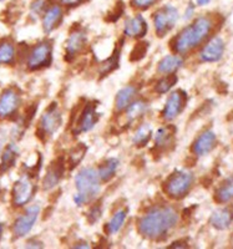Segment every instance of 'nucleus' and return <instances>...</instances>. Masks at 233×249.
I'll use <instances>...</instances> for the list:
<instances>
[{"instance_id":"f257e3e1","label":"nucleus","mask_w":233,"mask_h":249,"mask_svg":"<svg viewBox=\"0 0 233 249\" xmlns=\"http://www.w3.org/2000/svg\"><path fill=\"white\" fill-rule=\"evenodd\" d=\"M179 222V213L171 206L155 207L139 219L137 228L143 237L160 241L167 237L170 231L176 227Z\"/></svg>"},{"instance_id":"f03ea898","label":"nucleus","mask_w":233,"mask_h":249,"mask_svg":"<svg viewBox=\"0 0 233 249\" xmlns=\"http://www.w3.org/2000/svg\"><path fill=\"white\" fill-rule=\"evenodd\" d=\"M215 21L210 17H199L191 25L186 26L171 43V48L177 54H187L201 45L214 30Z\"/></svg>"},{"instance_id":"7ed1b4c3","label":"nucleus","mask_w":233,"mask_h":249,"mask_svg":"<svg viewBox=\"0 0 233 249\" xmlns=\"http://www.w3.org/2000/svg\"><path fill=\"white\" fill-rule=\"evenodd\" d=\"M194 184V175L188 171H175L163 182V191L172 199H182Z\"/></svg>"},{"instance_id":"20e7f679","label":"nucleus","mask_w":233,"mask_h":249,"mask_svg":"<svg viewBox=\"0 0 233 249\" xmlns=\"http://www.w3.org/2000/svg\"><path fill=\"white\" fill-rule=\"evenodd\" d=\"M100 176L96 170L91 167L83 168L79 171L75 177V186L77 188V193L83 196L85 201H90L91 198L96 197L100 192Z\"/></svg>"},{"instance_id":"39448f33","label":"nucleus","mask_w":233,"mask_h":249,"mask_svg":"<svg viewBox=\"0 0 233 249\" xmlns=\"http://www.w3.org/2000/svg\"><path fill=\"white\" fill-rule=\"evenodd\" d=\"M179 10L174 5H163L154 13V25L159 36H163L176 25L179 20Z\"/></svg>"},{"instance_id":"423d86ee","label":"nucleus","mask_w":233,"mask_h":249,"mask_svg":"<svg viewBox=\"0 0 233 249\" xmlns=\"http://www.w3.org/2000/svg\"><path fill=\"white\" fill-rule=\"evenodd\" d=\"M53 60V46L50 41H41L36 44L29 53L28 65L29 70L35 71L43 68H48Z\"/></svg>"},{"instance_id":"0eeeda50","label":"nucleus","mask_w":233,"mask_h":249,"mask_svg":"<svg viewBox=\"0 0 233 249\" xmlns=\"http://www.w3.org/2000/svg\"><path fill=\"white\" fill-rule=\"evenodd\" d=\"M35 193V184L29 175L21 176L14 183L12 191V201L15 207H24L32 201Z\"/></svg>"},{"instance_id":"6e6552de","label":"nucleus","mask_w":233,"mask_h":249,"mask_svg":"<svg viewBox=\"0 0 233 249\" xmlns=\"http://www.w3.org/2000/svg\"><path fill=\"white\" fill-rule=\"evenodd\" d=\"M60 126H61V113L57 108V104L53 102L52 105L46 108V111L40 119L37 133H41L46 139V137L53 136L59 130Z\"/></svg>"},{"instance_id":"1a4fd4ad","label":"nucleus","mask_w":233,"mask_h":249,"mask_svg":"<svg viewBox=\"0 0 233 249\" xmlns=\"http://www.w3.org/2000/svg\"><path fill=\"white\" fill-rule=\"evenodd\" d=\"M39 213L40 207L37 204L28 207L25 212L15 219L14 226H13V232H14L15 237H25L33 230V227H34L35 222L39 217Z\"/></svg>"},{"instance_id":"9d476101","label":"nucleus","mask_w":233,"mask_h":249,"mask_svg":"<svg viewBox=\"0 0 233 249\" xmlns=\"http://www.w3.org/2000/svg\"><path fill=\"white\" fill-rule=\"evenodd\" d=\"M21 104L20 92L15 88H8L0 95V120H5L15 115Z\"/></svg>"},{"instance_id":"9b49d317","label":"nucleus","mask_w":233,"mask_h":249,"mask_svg":"<svg viewBox=\"0 0 233 249\" xmlns=\"http://www.w3.org/2000/svg\"><path fill=\"white\" fill-rule=\"evenodd\" d=\"M186 102H187V93L185 91L177 90L172 92L166 101L165 108L162 111V117L166 121H172L176 119L185 108Z\"/></svg>"},{"instance_id":"f8f14e48","label":"nucleus","mask_w":233,"mask_h":249,"mask_svg":"<svg viewBox=\"0 0 233 249\" xmlns=\"http://www.w3.org/2000/svg\"><path fill=\"white\" fill-rule=\"evenodd\" d=\"M97 122V112L96 105L94 102H89L84 106V108L80 111L77 120L75 121L74 133L79 135L83 132H89L90 130L94 128V126Z\"/></svg>"},{"instance_id":"ddd939ff","label":"nucleus","mask_w":233,"mask_h":249,"mask_svg":"<svg viewBox=\"0 0 233 249\" xmlns=\"http://www.w3.org/2000/svg\"><path fill=\"white\" fill-rule=\"evenodd\" d=\"M86 41H88V39H86L85 31L80 28L75 29L70 34V36H69L68 41H66L65 60L72 61L74 57H76L85 49Z\"/></svg>"},{"instance_id":"4468645a","label":"nucleus","mask_w":233,"mask_h":249,"mask_svg":"<svg viewBox=\"0 0 233 249\" xmlns=\"http://www.w3.org/2000/svg\"><path fill=\"white\" fill-rule=\"evenodd\" d=\"M225 53V41L219 36H215L203 46L199 53V59L203 62L219 61Z\"/></svg>"},{"instance_id":"2eb2a0df","label":"nucleus","mask_w":233,"mask_h":249,"mask_svg":"<svg viewBox=\"0 0 233 249\" xmlns=\"http://www.w3.org/2000/svg\"><path fill=\"white\" fill-rule=\"evenodd\" d=\"M217 137L215 135L214 131L207 130L205 132H202L195 142L192 143V153L196 156H205L210 153L211 151L216 147Z\"/></svg>"},{"instance_id":"dca6fc26","label":"nucleus","mask_w":233,"mask_h":249,"mask_svg":"<svg viewBox=\"0 0 233 249\" xmlns=\"http://www.w3.org/2000/svg\"><path fill=\"white\" fill-rule=\"evenodd\" d=\"M64 18V9L59 4H52L43 14V29L45 34H50L61 24Z\"/></svg>"},{"instance_id":"f3484780","label":"nucleus","mask_w":233,"mask_h":249,"mask_svg":"<svg viewBox=\"0 0 233 249\" xmlns=\"http://www.w3.org/2000/svg\"><path fill=\"white\" fill-rule=\"evenodd\" d=\"M64 171H65V163H64L63 160L57 159L54 162H52V164L48 167L46 175L43 179L44 190L50 191L54 187H56V184L59 183L61 177H63Z\"/></svg>"},{"instance_id":"a211bd4d","label":"nucleus","mask_w":233,"mask_h":249,"mask_svg":"<svg viewBox=\"0 0 233 249\" xmlns=\"http://www.w3.org/2000/svg\"><path fill=\"white\" fill-rule=\"evenodd\" d=\"M175 133H176V128L174 126L159 128L155 135V148L161 152L171 150L175 144Z\"/></svg>"},{"instance_id":"6ab92c4d","label":"nucleus","mask_w":233,"mask_h":249,"mask_svg":"<svg viewBox=\"0 0 233 249\" xmlns=\"http://www.w3.org/2000/svg\"><path fill=\"white\" fill-rule=\"evenodd\" d=\"M124 33L128 37H143L147 33V23L143 15H135L125 21Z\"/></svg>"},{"instance_id":"aec40b11","label":"nucleus","mask_w":233,"mask_h":249,"mask_svg":"<svg viewBox=\"0 0 233 249\" xmlns=\"http://www.w3.org/2000/svg\"><path fill=\"white\" fill-rule=\"evenodd\" d=\"M233 222V207H225L215 211L210 217V224L218 231L227 230Z\"/></svg>"},{"instance_id":"412c9836","label":"nucleus","mask_w":233,"mask_h":249,"mask_svg":"<svg viewBox=\"0 0 233 249\" xmlns=\"http://www.w3.org/2000/svg\"><path fill=\"white\" fill-rule=\"evenodd\" d=\"M137 93V88L134 85L125 86L124 89L117 92L116 99H115V107L117 111H123L125 108H127V106L130 105L131 101L134 100V97L136 96Z\"/></svg>"},{"instance_id":"4be33fe9","label":"nucleus","mask_w":233,"mask_h":249,"mask_svg":"<svg viewBox=\"0 0 233 249\" xmlns=\"http://www.w3.org/2000/svg\"><path fill=\"white\" fill-rule=\"evenodd\" d=\"M182 65H183V59L181 56H179V55H167L160 61L157 70H159L160 74L163 75L174 74L175 71L179 70Z\"/></svg>"},{"instance_id":"5701e85b","label":"nucleus","mask_w":233,"mask_h":249,"mask_svg":"<svg viewBox=\"0 0 233 249\" xmlns=\"http://www.w3.org/2000/svg\"><path fill=\"white\" fill-rule=\"evenodd\" d=\"M215 201L217 203H228L233 201V175L222 182L215 192Z\"/></svg>"},{"instance_id":"b1692460","label":"nucleus","mask_w":233,"mask_h":249,"mask_svg":"<svg viewBox=\"0 0 233 249\" xmlns=\"http://www.w3.org/2000/svg\"><path fill=\"white\" fill-rule=\"evenodd\" d=\"M18 155H19V151L18 147L14 143L8 144L5 147V150L3 151V156H1V163H0V171L1 172H5L9 168H12L14 166L15 161L18 159Z\"/></svg>"},{"instance_id":"393cba45","label":"nucleus","mask_w":233,"mask_h":249,"mask_svg":"<svg viewBox=\"0 0 233 249\" xmlns=\"http://www.w3.org/2000/svg\"><path fill=\"white\" fill-rule=\"evenodd\" d=\"M15 59V46L10 39L0 41V65L12 64Z\"/></svg>"},{"instance_id":"a878e982","label":"nucleus","mask_w":233,"mask_h":249,"mask_svg":"<svg viewBox=\"0 0 233 249\" xmlns=\"http://www.w3.org/2000/svg\"><path fill=\"white\" fill-rule=\"evenodd\" d=\"M147 102L143 100H137V101L132 102L131 105L127 106V111H126V121L127 124L136 121L139 117H141L143 113L147 111Z\"/></svg>"},{"instance_id":"bb28decb","label":"nucleus","mask_w":233,"mask_h":249,"mask_svg":"<svg viewBox=\"0 0 233 249\" xmlns=\"http://www.w3.org/2000/svg\"><path fill=\"white\" fill-rule=\"evenodd\" d=\"M117 167H119V160L117 159H108L106 160L104 163H101V166L99 167V173L100 179L104 182H108L110 179L114 178L115 173H116Z\"/></svg>"},{"instance_id":"cd10ccee","label":"nucleus","mask_w":233,"mask_h":249,"mask_svg":"<svg viewBox=\"0 0 233 249\" xmlns=\"http://www.w3.org/2000/svg\"><path fill=\"white\" fill-rule=\"evenodd\" d=\"M127 217V210H120L111 217L110 222L106 224L105 230L108 231V234H115L121 230V227L125 223V219Z\"/></svg>"},{"instance_id":"c85d7f7f","label":"nucleus","mask_w":233,"mask_h":249,"mask_svg":"<svg viewBox=\"0 0 233 249\" xmlns=\"http://www.w3.org/2000/svg\"><path fill=\"white\" fill-rule=\"evenodd\" d=\"M151 135H152L151 124H143L136 130V132L134 135V139H132V142H134V144L137 146V147H143V146H145L150 141Z\"/></svg>"},{"instance_id":"c756f323","label":"nucleus","mask_w":233,"mask_h":249,"mask_svg":"<svg viewBox=\"0 0 233 249\" xmlns=\"http://www.w3.org/2000/svg\"><path fill=\"white\" fill-rule=\"evenodd\" d=\"M120 53H121V49H120V46H117V48H115V51L112 53V55L104 61V64L100 68V74H101V76H105V75L110 74L111 71H114L115 69H117L120 60Z\"/></svg>"},{"instance_id":"7c9ffc66","label":"nucleus","mask_w":233,"mask_h":249,"mask_svg":"<svg viewBox=\"0 0 233 249\" xmlns=\"http://www.w3.org/2000/svg\"><path fill=\"white\" fill-rule=\"evenodd\" d=\"M86 151H88V147H86L85 144L79 143V144H76V146H75V147L72 148L70 152H69L68 163L70 164V168L76 167L77 164L83 161Z\"/></svg>"},{"instance_id":"2f4dec72","label":"nucleus","mask_w":233,"mask_h":249,"mask_svg":"<svg viewBox=\"0 0 233 249\" xmlns=\"http://www.w3.org/2000/svg\"><path fill=\"white\" fill-rule=\"evenodd\" d=\"M177 82V76L175 74H168L166 75V77H162L159 82L155 86V90L157 93L162 95V93H166L174 88V85Z\"/></svg>"},{"instance_id":"473e14b6","label":"nucleus","mask_w":233,"mask_h":249,"mask_svg":"<svg viewBox=\"0 0 233 249\" xmlns=\"http://www.w3.org/2000/svg\"><path fill=\"white\" fill-rule=\"evenodd\" d=\"M53 4V0H33L29 6L30 15L33 17H40L46 12V9Z\"/></svg>"},{"instance_id":"72a5a7b5","label":"nucleus","mask_w":233,"mask_h":249,"mask_svg":"<svg viewBox=\"0 0 233 249\" xmlns=\"http://www.w3.org/2000/svg\"><path fill=\"white\" fill-rule=\"evenodd\" d=\"M147 50H148V43H146V41L137 43L136 45L134 46V49H132V51H131L130 60L132 62L143 60V57H145V55L147 54Z\"/></svg>"},{"instance_id":"f704fd0d","label":"nucleus","mask_w":233,"mask_h":249,"mask_svg":"<svg viewBox=\"0 0 233 249\" xmlns=\"http://www.w3.org/2000/svg\"><path fill=\"white\" fill-rule=\"evenodd\" d=\"M124 12H125V5H124L123 1H119L117 4H115L114 9H112L111 12H108L106 20H108V21H111V23H115V21H117V20L120 19V17L124 14Z\"/></svg>"},{"instance_id":"c9c22d12","label":"nucleus","mask_w":233,"mask_h":249,"mask_svg":"<svg viewBox=\"0 0 233 249\" xmlns=\"http://www.w3.org/2000/svg\"><path fill=\"white\" fill-rule=\"evenodd\" d=\"M101 213H103V211H101V204L100 203L94 204V206L91 207L90 211H89V213H88L89 222L92 224V223H95V222L99 221L100 217H101Z\"/></svg>"},{"instance_id":"e433bc0d","label":"nucleus","mask_w":233,"mask_h":249,"mask_svg":"<svg viewBox=\"0 0 233 249\" xmlns=\"http://www.w3.org/2000/svg\"><path fill=\"white\" fill-rule=\"evenodd\" d=\"M160 0H131V5L134 8L141 9V10H146V9L151 8L152 5L159 3Z\"/></svg>"},{"instance_id":"4c0bfd02","label":"nucleus","mask_w":233,"mask_h":249,"mask_svg":"<svg viewBox=\"0 0 233 249\" xmlns=\"http://www.w3.org/2000/svg\"><path fill=\"white\" fill-rule=\"evenodd\" d=\"M37 110V105L33 104L32 106H29L25 110V126H28V124L32 122V120L34 119V115Z\"/></svg>"},{"instance_id":"58836bf2","label":"nucleus","mask_w":233,"mask_h":249,"mask_svg":"<svg viewBox=\"0 0 233 249\" xmlns=\"http://www.w3.org/2000/svg\"><path fill=\"white\" fill-rule=\"evenodd\" d=\"M86 0H61L63 5L69 6V8H74V6H79L80 4L85 3Z\"/></svg>"},{"instance_id":"ea45409f","label":"nucleus","mask_w":233,"mask_h":249,"mask_svg":"<svg viewBox=\"0 0 233 249\" xmlns=\"http://www.w3.org/2000/svg\"><path fill=\"white\" fill-rule=\"evenodd\" d=\"M195 13V5L192 3L188 4V6L186 8V12H185V17H183V19L185 20H188L192 18V15H194Z\"/></svg>"},{"instance_id":"a19ab883","label":"nucleus","mask_w":233,"mask_h":249,"mask_svg":"<svg viewBox=\"0 0 233 249\" xmlns=\"http://www.w3.org/2000/svg\"><path fill=\"white\" fill-rule=\"evenodd\" d=\"M74 202L76 203V206H83L84 203H85V198H84L83 196L80 195V193H77V195L74 196Z\"/></svg>"},{"instance_id":"79ce46f5","label":"nucleus","mask_w":233,"mask_h":249,"mask_svg":"<svg viewBox=\"0 0 233 249\" xmlns=\"http://www.w3.org/2000/svg\"><path fill=\"white\" fill-rule=\"evenodd\" d=\"M186 247H187V244L185 242H175L172 246H170V248H186Z\"/></svg>"},{"instance_id":"37998d69","label":"nucleus","mask_w":233,"mask_h":249,"mask_svg":"<svg viewBox=\"0 0 233 249\" xmlns=\"http://www.w3.org/2000/svg\"><path fill=\"white\" fill-rule=\"evenodd\" d=\"M4 142H5V133L0 130V151H1V148H3Z\"/></svg>"},{"instance_id":"c03bdc74","label":"nucleus","mask_w":233,"mask_h":249,"mask_svg":"<svg viewBox=\"0 0 233 249\" xmlns=\"http://www.w3.org/2000/svg\"><path fill=\"white\" fill-rule=\"evenodd\" d=\"M211 0H197L196 1V5H198V6H205V5H207L208 3H210Z\"/></svg>"},{"instance_id":"a18cd8bd","label":"nucleus","mask_w":233,"mask_h":249,"mask_svg":"<svg viewBox=\"0 0 233 249\" xmlns=\"http://www.w3.org/2000/svg\"><path fill=\"white\" fill-rule=\"evenodd\" d=\"M75 248H89V244L88 243H80L75 246Z\"/></svg>"},{"instance_id":"49530a36","label":"nucleus","mask_w":233,"mask_h":249,"mask_svg":"<svg viewBox=\"0 0 233 249\" xmlns=\"http://www.w3.org/2000/svg\"><path fill=\"white\" fill-rule=\"evenodd\" d=\"M3 232H4V226L1 223H0V239H1V235H3Z\"/></svg>"},{"instance_id":"de8ad7c7","label":"nucleus","mask_w":233,"mask_h":249,"mask_svg":"<svg viewBox=\"0 0 233 249\" xmlns=\"http://www.w3.org/2000/svg\"><path fill=\"white\" fill-rule=\"evenodd\" d=\"M1 1H5V0H0V3H1Z\"/></svg>"}]
</instances>
